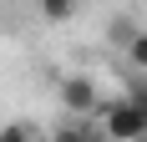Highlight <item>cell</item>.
<instances>
[{"label":"cell","mask_w":147,"mask_h":142,"mask_svg":"<svg viewBox=\"0 0 147 142\" xmlns=\"http://www.w3.org/2000/svg\"><path fill=\"white\" fill-rule=\"evenodd\" d=\"M96 142H107V137H96Z\"/></svg>","instance_id":"cell-7"},{"label":"cell","mask_w":147,"mask_h":142,"mask_svg":"<svg viewBox=\"0 0 147 142\" xmlns=\"http://www.w3.org/2000/svg\"><path fill=\"white\" fill-rule=\"evenodd\" d=\"M36 5H41V15H46V20H66V15L81 5V0H36Z\"/></svg>","instance_id":"cell-5"},{"label":"cell","mask_w":147,"mask_h":142,"mask_svg":"<svg viewBox=\"0 0 147 142\" xmlns=\"http://www.w3.org/2000/svg\"><path fill=\"white\" fill-rule=\"evenodd\" d=\"M56 107H61L66 117H91V122H96V112H102V91H96L91 76L71 71V76L56 81Z\"/></svg>","instance_id":"cell-2"},{"label":"cell","mask_w":147,"mask_h":142,"mask_svg":"<svg viewBox=\"0 0 147 142\" xmlns=\"http://www.w3.org/2000/svg\"><path fill=\"white\" fill-rule=\"evenodd\" d=\"M96 122L91 117H61L56 127H51V142H96Z\"/></svg>","instance_id":"cell-3"},{"label":"cell","mask_w":147,"mask_h":142,"mask_svg":"<svg viewBox=\"0 0 147 142\" xmlns=\"http://www.w3.org/2000/svg\"><path fill=\"white\" fill-rule=\"evenodd\" d=\"M122 56H127V66H137V71H147V30L137 26L127 41H122Z\"/></svg>","instance_id":"cell-4"},{"label":"cell","mask_w":147,"mask_h":142,"mask_svg":"<svg viewBox=\"0 0 147 142\" xmlns=\"http://www.w3.org/2000/svg\"><path fill=\"white\" fill-rule=\"evenodd\" d=\"M0 142H36V132H30L26 122H5V127H0Z\"/></svg>","instance_id":"cell-6"},{"label":"cell","mask_w":147,"mask_h":142,"mask_svg":"<svg viewBox=\"0 0 147 142\" xmlns=\"http://www.w3.org/2000/svg\"><path fill=\"white\" fill-rule=\"evenodd\" d=\"M96 132H102L107 142H147V112L132 97H102Z\"/></svg>","instance_id":"cell-1"}]
</instances>
